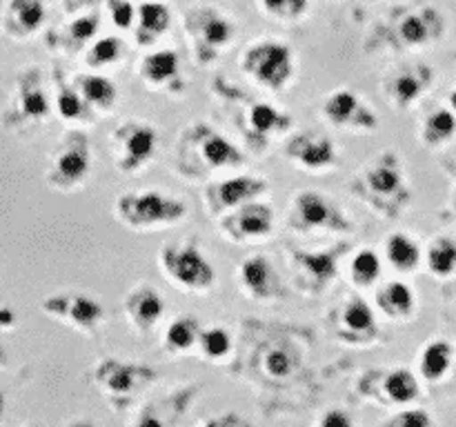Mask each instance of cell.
Wrapping results in <instances>:
<instances>
[{"mask_svg": "<svg viewBox=\"0 0 456 427\" xmlns=\"http://www.w3.org/2000/svg\"><path fill=\"white\" fill-rule=\"evenodd\" d=\"M49 114H52V101L45 92L38 67H27L18 71L12 93L0 111V125L7 132L25 133L36 125L45 123Z\"/></svg>", "mask_w": 456, "mask_h": 427, "instance_id": "obj_1", "label": "cell"}, {"mask_svg": "<svg viewBox=\"0 0 456 427\" xmlns=\"http://www.w3.org/2000/svg\"><path fill=\"white\" fill-rule=\"evenodd\" d=\"M116 218L134 231H154L181 222L187 216L183 200L163 191H127L116 198Z\"/></svg>", "mask_w": 456, "mask_h": 427, "instance_id": "obj_2", "label": "cell"}, {"mask_svg": "<svg viewBox=\"0 0 456 427\" xmlns=\"http://www.w3.org/2000/svg\"><path fill=\"white\" fill-rule=\"evenodd\" d=\"M92 173V149L80 132H67L53 147L45 169V182L56 191H74Z\"/></svg>", "mask_w": 456, "mask_h": 427, "instance_id": "obj_3", "label": "cell"}, {"mask_svg": "<svg viewBox=\"0 0 456 427\" xmlns=\"http://www.w3.org/2000/svg\"><path fill=\"white\" fill-rule=\"evenodd\" d=\"M160 267L172 283L185 292H208L216 280L212 262L194 243H167L160 249Z\"/></svg>", "mask_w": 456, "mask_h": 427, "instance_id": "obj_4", "label": "cell"}, {"mask_svg": "<svg viewBox=\"0 0 456 427\" xmlns=\"http://www.w3.org/2000/svg\"><path fill=\"white\" fill-rule=\"evenodd\" d=\"M243 69L263 87L283 89L292 78V52L276 40H261L245 52Z\"/></svg>", "mask_w": 456, "mask_h": 427, "instance_id": "obj_5", "label": "cell"}, {"mask_svg": "<svg viewBox=\"0 0 456 427\" xmlns=\"http://www.w3.org/2000/svg\"><path fill=\"white\" fill-rule=\"evenodd\" d=\"M40 311L49 318L69 325V327L85 334L96 332L98 325H102V320H105V310H102L101 302L80 292H62L43 298Z\"/></svg>", "mask_w": 456, "mask_h": 427, "instance_id": "obj_6", "label": "cell"}, {"mask_svg": "<svg viewBox=\"0 0 456 427\" xmlns=\"http://www.w3.org/2000/svg\"><path fill=\"white\" fill-rule=\"evenodd\" d=\"M116 167L125 173L138 172L154 158L159 149V132L150 123H125L111 133Z\"/></svg>", "mask_w": 456, "mask_h": 427, "instance_id": "obj_7", "label": "cell"}, {"mask_svg": "<svg viewBox=\"0 0 456 427\" xmlns=\"http://www.w3.org/2000/svg\"><path fill=\"white\" fill-rule=\"evenodd\" d=\"M96 385L101 387L102 394L110 399H132L136 391L150 385L154 381V372L145 365L120 363L116 359L102 360L94 372Z\"/></svg>", "mask_w": 456, "mask_h": 427, "instance_id": "obj_8", "label": "cell"}, {"mask_svg": "<svg viewBox=\"0 0 456 427\" xmlns=\"http://www.w3.org/2000/svg\"><path fill=\"white\" fill-rule=\"evenodd\" d=\"M294 218L303 230H350V221L321 191H301L294 198Z\"/></svg>", "mask_w": 456, "mask_h": 427, "instance_id": "obj_9", "label": "cell"}, {"mask_svg": "<svg viewBox=\"0 0 456 427\" xmlns=\"http://www.w3.org/2000/svg\"><path fill=\"white\" fill-rule=\"evenodd\" d=\"M190 29L194 47L200 56H216L234 38V25L216 9H196L190 16Z\"/></svg>", "mask_w": 456, "mask_h": 427, "instance_id": "obj_10", "label": "cell"}, {"mask_svg": "<svg viewBox=\"0 0 456 427\" xmlns=\"http://www.w3.org/2000/svg\"><path fill=\"white\" fill-rule=\"evenodd\" d=\"M323 116L334 125V127H346V129H377L379 118L368 105L361 102L350 89H337L330 93L323 102Z\"/></svg>", "mask_w": 456, "mask_h": 427, "instance_id": "obj_11", "label": "cell"}, {"mask_svg": "<svg viewBox=\"0 0 456 427\" xmlns=\"http://www.w3.org/2000/svg\"><path fill=\"white\" fill-rule=\"evenodd\" d=\"M267 191V181L258 176H234L227 181L214 182L208 189V203L214 214L236 212L243 205L252 203Z\"/></svg>", "mask_w": 456, "mask_h": 427, "instance_id": "obj_12", "label": "cell"}, {"mask_svg": "<svg viewBox=\"0 0 456 427\" xmlns=\"http://www.w3.org/2000/svg\"><path fill=\"white\" fill-rule=\"evenodd\" d=\"M368 191L379 203H405V187L401 178L399 158L395 154H381L365 173Z\"/></svg>", "mask_w": 456, "mask_h": 427, "instance_id": "obj_13", "label": "cell"}, {"mask_svg": "<svg viewBox=\"0 0 456 427\" xmlns=\"http://www.w3.org/2000/svg\"><path fill=\"white\" fill-rule=\"evenodd\" d=\"M292 163L301 165L305 169H328L337 163L338 154L334 149V142L323 133H298L288 142L285 149Z\"/></svg>", "mask_w": 456, "mask_h": 427, "instance_id": "obj_14", "label": "cell"}, {"mask_svg": "<svg viewBox=\"0 0 456 427\" xmlns=\"http://www.w3.org/2000/svg\"><path fill=\"white\" fill-rule=\"evenodd\" d=\"M45 22L43 0H9L3 12V31L12 40H29Z\"/></svg>", "mask_w": 456, "mask_h": 427, "instance_id": "obj_15", "label": "cell"}, {"mask_svg": "<svg viewBox=\"0 0 456 427\" xmlns=\"http://www.w3.org/2000/svg\"><path fill=\"white\" fill-rule=\"evenodd\" d=\"M129 323L141 332H150L165 314V301L150 283H141L129 289L123 301Z\"/></svg>", "mask_w": 456, "mask_h": 427, "instance_id": "obj_16", "label": "cell"}, {"mask_svg": "<svg viewBox=\"0 0 456 427\" xmlns=\"http://www.w3.org/2000/svg\"><path fill=\"white\" fill-rule=\"evenodd\" d=\"M227 227H230V234L234 240L265 238L274 230V212H272L270 205L252 200V203L236 209V214H232Z\"/></svg>", "mask_w": 456, "mask_h": 427, "instance_id": "obj_17", "label": "cell"}, {"mask_svg": "<svg viewBox=\"0 0 456 427\" xmlns=\"http://www.w3.org/2000/svg\"><path fill=\"white\" fill-rule=\"evenodd\" d=\"M239 280L245 294L254 301H270L279 296V278L265 256H249L240 262Z\"/></svg>", "mask_w": 456, "mask_h": 427, "instance_id": "obj_18", "label": "cell"}, {"mask_svg": "<svg viewBox=\"0 0 456 427\" xmlns=\"http://www.w3.org/2000/svg\"><path fill=\"white\" fill-rule=\"evenodd\" d=\"M196 149H199L200 158L209 169H223V167H239L243 165V154L234 142L227 141L218 132L209 127H200L194 138Z\"/></svg>", "mask_w": 456, "mask_h": 427, "instance_id": "obj_19", "label": "cell"}, {"mask_svg": "<svg viewBox=\"0 0 456 427\" xmlns=\"http://www.w3.org/2000/svg\"><path fill=\"white\" fill-rule=\"evenodd\" d=\"M430 85V69L428 67H419V69H401L392 74L390 83H387V96L396 107L405 109L417 98L421 96L423 89Z\"/></svg>", "mask_w": 456, "mask_h": 427, "instance_id": "obj_20", "label": "cell"}, {"mask_svg": "<svg viewBox=\"0 0 456 427\" xmlns=\"http://www.w3.org/2000/svg\"><path fill=\"white\" fill-rule=\"evenodd\" d=\"M178 53L172 49H160V52L147 53L138 65L142 80L150 87H165L178 78Z\"/></svg>", "mask_w": 456, "mask_h": 427, "instance_id": "obj_21", "label": "cell"}, {"mask_svg": "<svg viewBox=\"0 0 456 427\" xmlns=\"http://www.w3.org/2000/svg\"><path fill=\"white\" fill-rule=\"evenodd\" d=\"M74 87L78 89V93L87 102L89 109L96 111H111V107L116 105V98H118L114 83L102 74L78 76Z\"/></svg>", "mask_w": 456, "mask_h": 427, "instance_id": "obj_22", "label": "cell"}, {"mask_svg": "<svg viewBox=\"0 0 456 427\" xmlns=\"http://www.w3.org/2000/svg\"><path fill=\"white\" fill-rule=\"evenodd\" d=\"M377 305L390 318L403 320L414 311V292L401 280H392L377 292Z\"/></svg>", "mask_w": 456, "mask_h": 427, "instance_id": "obj_23", "label": "cell"}, {"mask_svg": "<svg viewBox=\"0 0 456 427\" xmlns=\"http://www.w3.org/2000/svg\"><path fill=\"white\" fill-rule=\"evenodd\" d=\"M169 20V9L163 3H142L138 9V29H136V40L141 44L154 43L156 38L167 31Z\"/></svg>", "mask_w": 456, "mask_h": 427, "instance_id": "obj_24", "label": "cell"}, {"mask_svg": "<svg viewBox=\"0 0 456 427\" xmlns=\"http://www.w3.org/2000/svg\"><path fill=\"white\" fill-rule=\"evenodd\" d=\"M294 261L319 285H328L337 276L338 270L337 249H330V252H294Z\"/></svg>", "mask_w": 456, "mask_h": 427, "instance_id": "obj_25", "label": "cell"}, {"mask_svg": "<svg viewBox=\"0 0 456 427\" xmlns=\"http://www.w3.org/2000/svg\"><path fill=\"white\" fill-rule=\"evenodd\" d=\"M386 256L396 271H414L421 262V249L408 234H395L387 238Z\"/></svg>", "mask_w": 456, "mask_h": 427, "instance_id": "obj_26", "label": "cell"}, {"mask_svg": "<svg viewBox=\"0 0 456 427\" xmlns=\"http://www.w3.org/2000/svg\"><path fill=\"white\" fill-rule=\"evenodd\" d=\"M98 31V18L96 13H89V16L74 18L69 25H65V29L58 36V44H61L65 52H78L80 47L89 43V40L96 36Z\"/></svg>", "mask_w": 456, "mask_h": 427, "instance_id": "obj_27", "label": "cell"}, {"mask_svg": "<svg viewBox=\"0 0 456 427\" xmlns=\"http://www.w3.org/2000/svg\"><path fill=\"white\" fill-rule=\"evenodd\" d=\"M200 327L194 316H178L165 332V345L172 351H187L199 342Z\"/></svg>", "mask_w": 456, "mask_h": 427, "instance_id": "obj_28", "label": "cell"}, {"mask_svg": "<svg viewBox=\"0 0 456 427\" xmlns=\"http://www.w3.org/2000/svg\"><path fill=\"white\" fill-rule=\"evenodd\" d=\"M341 320L347 327V332L356 334V336H370V334L374 336V332H377L374 311L363 298H352V301L343 307Z\"/></svg>", "mask_w": 456, "mask_h": 427, "instance_id": "obj_29", "label": "cell"}, {"mask_svg": "<svg viewBox=\"0 0 456 427\" xmlns=\"http://www.w3.org/2000/svg\"><path fill=\"white\" fill-rule=\"evenodd\" d=\"M53 109H56L58 118H62L65 123H83L89 118V105L83 101L78 89L67 87V85L58 87L56 98H53Z\"/></svg>", "mask_w": 456, "mask_h": 427, "instance_id": "obj_30", "label": "cell"}, {"mask_svg": "<svg viewBox=\"0 0 456 427\" xmlns=\"http://www.w3.org/2000/svg\"><path fill=\"white\" fill-rule=\"evenodd\" d=\"M248 120L252 132L258 133V136H267V133L272 132H281V129H285L289 125V116L276 109V107L270 105V102H256V105H252V109H249L248 114Z\"/></svg>", "mask_w": 456, "mask_h": 427, "instance_id": "obj_31", "label": "cell"}, {"mask_svg": "<svg viewBox=\"0 0 456 427\" xmlns=\"http://www.w3.org/2000/svg\"><path fill=\"white\" fill-rule=\"evenodd\" d=\"M456 133V114L450 109H436L423 123V141L432 147L445 145Z\"/></svg>", "mask_w": 456, "mask_h": 427, "instance_id": "obj_32", "label": "cell"}, {"mask_svg": "<svg viewBox=\"0 0 456 427\" xmlns=\"http://www.w3.org/2000/svg\"><path fill=\"white\" fill-rule=\"evenodd\" d=\"M452 363V347L445 341H435L423 350L421 374L428 381H439L445 376Z\"/></svg>", "mask_w": 456, "mask_h": 427, "instance_id": "obj_33", "label": "cell"}, {"mask_svg": "<svg viewBox=\"0 0 456 427\" xmlns=\"http://www.w3.org/2000/svg\"><path fill=\"white\" fill-rule=\"evenodd\" d=\"M383 390L395 405H408L419 396V383L410 369H395L387 374Z\"/></svg>", "mask_w": 456, "mask_h": 427, "instance_id": "obj_34", "label": "cell"}, {"mask_svg": "<svg viewBox=\"0 0 456 427\" xmlns=\"http://www.w3.org/2000/svg\"><path fill=\"white\" fill-rule=\"evenodd\" d=\"M428 270L435 276H450L456 270V240L436 238L428 247Z\"/></svg>", "mask_w": 456, "mask_h": 427, "instance_id": "obj_35", "label": "cell"}, {"mask_svg": "<svg viewBox=\"0 0 456 427\" xmlns=\"http://www.w3.org/2000/svg\"><path fill=\"white\" fill-rule=\"evenodd\" d=\"M350 274L356 287H372L381 276V258L372 249H363L352 261Z\"/></svg>", "mask_w": 456, "mask_h": 427, "instance_id": "obj_36", "label": "cell"}, {"mask_svg": "<svg viewBox=\"0 0 456 427\" xmlns=\"http://www.w3.org/2000/svg\"><path fill=\"white\" fill-rule=\"evenodd\" d=\"M432 12H421V13H410L401 20L399 25V36L405 44H426L432 38Z\"/></svg>", "mask_w": 456, "mask_h": 427, "instance_id": "obj_37", "label": "cell"}, {"mask_svg": "<svg viewBox=\"0 0 456 427\" xmlns=\"http://www.w3.org/2000/svg\"><path fill=\"white\" fill-rule=\"evenodd\" d=\"M120 56H123V43L118 38H114V36H107V38L96 40L89 47L87 65L92 69H101V67H110L114 62H118Z\"/></svg>", "mask_w": 456, "mask_h": 427, "instance_id": "obj_38", "label": "cell"}, {"mask_svg": "<svg viewBox=\"0 0 456 427\" xmlns=\"http://www.w3.org/2000/svg\"><path fill=\"white\" fill-rule=\"evenodd\" d=\"M199 345L208 359H223L232 350V336L223 327L203 329L199 336Z\"/></svg>", "mask_w": 456, "mask_h": 427, "instance_id": "obj_39", "label": "cell"}, {"mask_svg": "<svg viewBox=\"0 0 456 427\" xmlns=\"http://www.w3.org/2000/svg\"><path fill=\"white\" fill-rule=\"evenodd\" d=\"M263 369L267 372V376L272 378H285L292 374L294 369V359L285 347H272L263 356Z\"/></svg>", "mask_w": 456, "mask_h": 427, "instance_id": "obj_40", "label": "cell"}, {"mask_svg": "<svg viewBox=\"0 0 456 427\" xmlns=\"http://www.w3.org/2000/svg\"><path fill=\"white\" fill-rule=\"evenodd\" d=\"M261 7L270 16L294 20V18H301L305 13L307 0H261Z\"/></svg>", "mask_w": 456, "mask_h": 427, "instance_id": "obj_41", "label": "cell"}, {"mask_svg": "<svg viewBox=\"0 0 456 427\" xmlns=\"http://www.w3.org/2000/svg\"><path fill=\"white\" fill-rule=\"evenodd\" d=\"M107 12L118 29H129L136 20V9L127 0H107Z\"/></svg>", "mask_w": 456, "mask_h": 427, "instance_id": "obj_42", "label": "cell"}, {"mask_svg": "<svg viewBox=\"0 0 456 427\" xmlns=\"http://www.w3.org/2000/svg\"><path fill=\"white\" fill-rule=\"evenodd\" d=\"M386 427H432V418L423 409H405L396 414Z\"/></svg>", "mask_w": 456, "mask_h": 427, "instance_id": "obj_43", "label": "cell"}, {"mask_svg": "<svg viewBox=\"0 0 456 427\" xmlns=\"http://www.w3.org/2000/svg\"><path fill=\"white\" fill-rule=\"evenodd\" d=\"M319 427H354V421H352V416L346 409L332 407L321 416Z\"/></svg>", "mask_w": 456, "mask_h": 427, "instance_id": "obj_44", "label": "cell"}, {"mask_svg": "<svg viewBox=\"0 0 456 427\" xmlns=\"http://www.w3.org/2000/svg\"><path fill=\"white\" fill-rule=\"evenodd\" d=\"M134 427H165V423H163V418L154 412V407H145L142 409L141 416H138L136 425Z\"/></svg>", "mask_w": 456, "mask_h": 427, "instance_id": "obj_45", "label": "cell"}, {"mask_svg": "<svg viewBox=\"0 0 456 427\" xmlns=\"http://www.w3.org/2000/svg\"><path fill=\"white\" fill-rule=\"evenodd\" d=\"M16 327V314L9 307H0V329L3 332H12Z\"/></svg>", "mask_w": 456, "mask_h": 427, "instance_id": "obj_46", "label": "cell"}, {"mask_svg": "<svg viewBox=\"0 0 456 427\" xmlns=\"http://www.w3.org/2000/svg\"><path fill=\"white\" fill-rule=\"evenodd\" d=\"M234 421L236 418L234 416H225V418H214V421H208L205 423V425H200V427H234Z\"/></svg>", "mask_w": 456, "mask_h": 427, "instance_id": "obj_47", "label": "cell"}, {"mask_svg": "<svg viewBox=\"0 0 456 427\" xmlns=\"http://www.w3.org/2000/svg\"><path fill=\"white\" fill-rule=\"evenodd\" d=\"M94 3V0H67V9H76V7H83V4Z\"/></svg>", "mask_w": 456, "mask_h": 427, "instance_id": "obj_48", "label": "cell"}, {"mask_svg": "<svg viewBox=\"0 0 456 427\" xmlns=\"http://www.w3.org/2000/svg\"><path fill=\"white\" fill-rule=\"evenodd\" d=\"M7 367V351L3 350V345H0V369Z\"/></svg>", "mask_w": 456, "mask_h": 427, "instance_id": "obj_49", "label": "cell"}, {"mask_svg": "<svg viewBox=\"0 0 456 427\" xmlns=\"http://www.w3.org/2000/svg\"><path fill=\"white\" fill-rule=\"evenodd\" d=\"M67 427H94L92 423H85V421H76V423H71V425H67Z\"/></svg>", "mask_w": 456, "mask_h": 427, "instance_id": "obj_50", "label": "cell"}, {"mask_svg": "<svg viewBox=\"0 0 456 427\" xmlns=\"http://www.w3.org/2000/svg\"><path fill=\"white\" fill-rule=\"evenodd\" d=\"M450 105H452V111L456 114V89L452 93H450Z\"/></svg>", "mask_w": 456, "mask_h": 427, "instance_id": "obj_51", "label": "cell"}, {"mask_svg": "<svg viewBox=\"0 0 456 427\" xmlns=\"http://www.w3.org/2000/svg\"><path fill=\"white\" fill-rule=\"evenodd\" d=\"M3 407H4V400H3V394H0V421H3Z\"/></svg>", "mask_w": 456, "mask_h": 427, "instance_id": "obj_52", "label": "cell"}, {"mask_svg": "<svg viewBox=\"0 0 456 427\" xmlns=\"http://www.w3.org/2000/svg\"><path fill=\"white\" fill-rule=\"evenodd\" d=\"M25 427H36V425H25Z\"/></svg>", "mask_w": 456, "mask_h": 427, "instance_id": "obj_53", "label": "cell"}]
</instances>
